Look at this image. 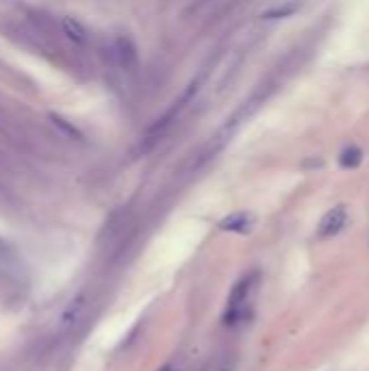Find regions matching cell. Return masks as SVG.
<instances>
[{
    "mask_svg": "<svg viewBox=\"0 0 369 371\" xmlns=\"http://www.w3.org/2000/svg\"><path fill=\"white\" fill-rule=\"evenodd\" d=\"M87 309H90V293L83 291L68 304V307L63 309V313L59 317V335L61 337L72 335L78 328V323L85 319Z\"/></svg>",
    "mask_w": 369,
    "mask_h": 371,
    "instance_id": "1",
    "label": "cell"
},
{
    "mask_svg": "<svg viewBox=\"0 0 369 371\" xmlns=\"http://www.w3.org/2000/svg\"><path fill=\"white\" fill-rule=\"evenodd\" d=\"M55 120V124L61 128V130H65V133H68L70 137H78V130L74 128V126H70V124H65L63 120H59V118H53Z\"/></svg>",
    "mask_w": 369,
    "mask_h": 371,
    "instance_id": "9",
    "label": "cell"
},
{
    "mask_svg": "<svg viewBox=\"0 0 369 371\" xmlns=\"http://www.w3.org/2000/svg\"><path fill=\"white\" fill-rule=\"evenodd\" d=\"M347 222V213L343 206H335L333 211H328L319 222V237H333L337 234Z\"/></svg>",
    "mask_w": 369,
    "mask_h": 371,
    "instance_id": "5",
    "label": "cell"
},
{
    "mask_svg": "<svg viewBox=\"0 0 369 371\" xmlns=\"http://www.w3.org/2000/svg\"><path fill=\"white\" fill-rule=\"evenodd\" d=\"M217 371H235V363H224Z\"/></svg>",
    "mask_w": 369,
    "mask_h": 371,
    "instance_id": "11",
    "label": "cell"
},
{
    "mask_svg": "<svg viewBox=\"0 0 369 371\" xmlns=\"http://www.w3.org/2000/svg\"><path fill=\"white\" fill-rule=\"evenodd\" d=\"M111 55H113V61L124 70H133L137 65V50H135L133 41H130L128 37H116L113 39Z\"/></svg>",
    "mask_w": 369,
    "mask_h": 371,
    "instance_id": "4",
    "label": "cell"
},
{
    "mask_svg": "<svg viewBox=\"0 0 369 371\" xmlns=\"http://www.w3.org/2000/svg\"><path fill=\"white\" fill-rule=\"evenodd\" d=\"M0 282H7V285H20L25 282V274H22V265L13 250L0 241Z\"/></svg>",
    "mask_w": 369,
    "mask_h": 371,
    "instance_id": "2",
    "label": "cell"
},
{
    "mask_svg": "<svg viewBox=\"0 0 369 371\" xmlns=\"http://www.w3.org/2000/svg\"><path fill=\"white\" fill-rule=\"evenodd\" d=\"M220 228L222 230H228V232H248L252 228V215L248 213H232L228 217L220 222Z\"/></svg>",
    "mask_w": 369,
    "mask_h": 371,
    "instance_id": "6",
    "label": "cell"
},
{
    "mask_svg": "<svg viewBox=\"0 0 369 371\" xmlns=\"http://www.w3.org/2000/svg\"><path fill=\"white\" fill-rule=\"evenodd\" d=\"M61 29H63L65 37H68L70 41H74V43H78V46H83V43L87 41L85 27L81 24L78 20H74V18H63L61 20Z\"/></svg>",
    "mask_w": 369,
    "mask_h": 371,
    "instance_id": "7",
    "label": "cell"
},
{
    "mask_svg": "<svg viewBox=\"0 0 369 371\" xmlns=\"http://www.w3.org/2000/svg\"><path fill=\"white\" fill-rule=\"evenodd\" d=\"M293 9L295 7H285V9H274V11H267L263 18H278V15H289V13H293Z\"/></svg>",
    "mask_w": 369,
    "mask_h": 371,
    "instance_id": "10",
    "label": "cell"
},
{
    "mask_svg": "<svg viewBox=\"0 0 369 371\" xmlns=\"http://www.w3.org/2000/svg\"><path fill=\"white\" fill-rule=\"evenodd\" d=\"M256 280H258V274L250 272V274H246L244 278H239L235 282V287L230 289V295H228V309L248 307V300H250V293L256 287Z\"/></svg>",
    "mask_w": 369,
    "mask_h": 371,
    "instance_id": "3",
    "label": "cell"
},
{
    "mask_svg": "<svg viewBox=\"0 0 369 371\" xmlns=\"http://www.w3.org/2000/svg\"><path fill=\"white\" fill-rule=\"evenodd\" d=\"M161 371H174V369H169V367H165V369H161Z\"/></svg>",
    "mask_w": 369,
    "mask_h": 371,
    "instance_id": "12",
    "label": "cell"
},
{
    "mask_svg": "<svg viewBox=\"0 0 369 371\" xmlns=\"http://www.w3.org/2000/svg\"><path fill=\"white\" fill-rule=\"evenodd\" d=\"M361 161H363V152H361V148H356V146H350V148H345L343 152H341V157H339V163H341V167H358L361 165Z\"/></svg>",
    "mask_w": 369,
    "mask_h": 371,
    "instance_id": "8",
    "label": "cell"
}]
</instances>
